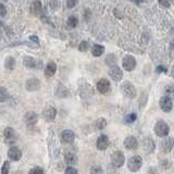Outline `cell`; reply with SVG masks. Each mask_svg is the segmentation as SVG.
<instances>
[{
  "instance_id": "43",
  "label": "cell",
  "mask_w": 174,
  "mask_h": 174,
  "mask_svg": "<svg viewBox=\"0 0 174 174\" xmlns=\"http://www.w3.org/2000/svg\"><path fill=\"white\" fill-rule=\"evenodd\" d=\"M174 48V40H172V43H171V50Z\"/></svg>"
},
{
  "instance_id": "36",
  "label": "cell",
  "mask_w": 174,
  "mask_h": 174,
  "mask_svg": "<svg viewBox=\"0 0 174 174\" xmlns=\"http://www.w3.org/2000/svg\"><path fill=\"white\" fill-rule=\"evenodd\" d=\"M88 48H89V44L87 43V42H82V43L80 44V47H78L80 51H86Z\"/></svg>"
},
{
  "instance_id": "25",
  "label": "cell",
  "mask_w": 174,
  "mask_h": 174,
  "mask_svg": "<svg viewBox=\"0 0 174 174\" xmlns=\"http://www.w3.org/2000/svg\"><path fill=\"white\" fill-rule=\"evenodd\" d=\"M31 11L36 14V15H38L40 11H42V2L40 1H34V2H32V6H31Z\"/></svg>"
},
{
  "instance_id": "37",
  "label": "cell",
  "mask_w": 174,
  "mask_h": 174,
  "mask_svg": "<svg viewBox=\"0 0 174 174\" xmlns=\"http://www.w3.org/2000/svg\"><path fill=\"white\" fill-rule=\"evenodd\" d=\"M64 174H77V170L73 166H69V168H66Z\"/></svg>"
},
{
  "instance_id": "10",
  "label": "cell",
  "mask_w": 174,
  "mask_h": 174,
  "mask_svg": "<svg viewBox=\"0 0 174 174\" xmlns=\"http://www.w3.org/2000/svg\"><path fill=\"white\" fill-rule=\"evenodd\" d=\"M159 106H160V108H161L162 111H164V112H170L171 110H172V108H173V101H172V99H170L169 97L163 96L162 98L160 99V101H159Z\"/></svg>"
},
{
  "instance_id": "39",
  "label": "cell",
  "mask_w": 174,
  "mask_h": 174,
  "mask_svg": "<svg viewBox=\"0 0 174 174\" xmlns=\"http://www.w3.org/2000/svg\"><path fill=\"white\" fill-rule=\"evenodd\" d=\"M7 14V9L4 4H0V16H4Z\"/></svg>"
},
{
  "instance_id": "5",
  "label": "cell",
  "mask_w": 174,
  "mask_h": 174,
  "mask_svg": "<svg viewBox=\"0 0 174 174\" xmlns=\"http://www.w3.org/2000/svg\"><path fill=\"white\" fill-rule=\"evenodd\" d=\"M174 147V138L173 137H169L166 136L160 142V150L163 154H169Z\"/></svg>"
},
{
  "instance_id": "6",
  "label": "cell",
  "mask_w": 174,
  "mask_h": 174,
  "mask_svg": "<svg viewBox=\"0 0 174 174\" xmlns=\"http://www.w3.org/2000/svg\"><path fill=\"white\" fill-rule=\"evenodd\" d=\"M125 162V157L122 151H116L111 156V163L114 168H121Z\"/></svg>"
},
{
  "instance_id": "21",
  "label": "cell",
  "mask_w": 174,
  "mask_h": 174,
  "mask_svg": "<svg viewBox=\"0 0 174 174\" xmlns=\"http://www.w3.org/2000/svg\"><path fill=\"white\" fill-rule=\"evenodd\" d=\"M64 162L68 166H76L78 163L77 156L73 154V152H66V156H64Z\"/></svg>"
},
{
  "instance_id": "19",
  "label": "cell",
  "mask_w": 174,
  "mask_h": 174,
  "mask_svg": "<svg viewBox=\"0 0 174 174\" xmlns=\"http://www.w3.org/2000/svg\"><path fill=\"white\" fill-rule=\"evenodd\" d=\"M4 135L7 144H12L15 142V132L12 128H6V130L4 132Z\"/></svg>"
},
{
  "instance_id": "42",
  "label": "cell",
  "mask_w": 174,
  "mask_h": 174,
  "mask_svg": "<svg viewBox=\"0 0 174 174\" xmlns=\"http://www.w3.org/2000/svg\"><path fill=\"white\" fill-rule=\"evenodd\" d=\"M159 4H161V6H163V7H166V8L170 7V2H168V1H166V2H164V1H160Z\"/></svg>"
},
{
  "instance_id": "38",
  "label": "cell",
  "mask_w": 174,
  "mask_h": 174,
  "mask_svg": "<svg viewBox=\"0 0 174 174\" xmlns=\"http://www.w3.org/2000/svg\"><path fill=\"white\" fill-rule=\"evenodd\" d=\"M166 66H157V69H156V73H166Z\"/></svg>"
},
{
  "instance_id": "41",
  "label": "cell",
  "mask_w": 174,
  "mask_h": 174,
  "mask_svg": "<svg viewBox=\"0 0 174 174\" xmlns=\"http://www.w3.org/2000/svg\"><path fill=\"white\" fill-rule=\"evenodd\" d=\"M30 39H31L32 42H34L35 44H39V39L36 35H32L31 37H30Z\"/></svg>"
},
{
  "instance_id": "17",
  "label": "cell",
  "mask_w": 174,
  "mask_h": 174,
  "mask_svg": "<svg viewBox=\"0 0 174 174\" xmlns=\"http://www.w3.org/2000/svg\"><path fill=\"white\" fill-rule=\"evenodd\" d=\"M109 144H110L109 137L107 135H104V134H101L97 139V148L99 150H106L109 147Z\"/></svg>"
},
{
  "instance_id": "24",
  "label": "cell",
  "mask_w": 174,
  "mask_h": 174,
  "mask_svg": "<svg viewBox=\"0 0 174 174\" xmlns=\"http://www.w3.org/2000/svg\"><path fill=\"white\" fill-rule=\"evenodd\" d=\"M15 66V59L13 57H7L4 60V68L9 71H12Z\"/></svg>"
},
{
  "instance_id": "26",
  "label": "cell",
  "mask_w": 174,
  "mask_h": 174,
  "mask_svg": "<svg viewBox=\"0 0 174 174\" xmlns=\"http://www.w3.org/2000/svg\"><path fill=\"white\" fill-rule=\"evenodd\" d=\"M148 101V93L147 92H143L142 93V96L139 97V100H138V104H139V108L143 109L146 104H147Z\"/></svg>"
},
{
  "instance_id": "27",
  "label": "cell",
  "mask_w": 174,
  "mask_h": 174,
  "mask_svg": "<svg viewBox=\"0 0 174 174\" xmlns=\"http://www.w3.org/2000/svg\"><path fill=\"white\" fill-rule=\"evenodd\" d=\"M10 95H9L8 90L6 89V87L0 86V102H4L6 100H8Z\"/></svg>"
},
{
  "instance_id": "18",
  "label": "cell",
  "mask_w": 174,
  "mask_h": 174,
  "mask_svg": "<svg viewBox=\"0 0 174 174\" xmlns=\"http://www.w3.org/2000/svg\"><path fill=\"white\" fill-rule=\"evenodd\" d=\"M8 157L12 161H19L22 157V151L18 147H11L8 151Z\"/></svg>"
},
{
  "instance_id": "8",
  "label": "cell",
  "mask_w": 174,
  "mask_h": 174,
  "mask_svg": "<svg viewBox=\"0 0 174 174\" xmlns=\"http://www.w3.org/2000/svg\"><path fill=\"white\" fill-rule=\"evenodd\" d=\"M122 66H123V69L131 72L136 68V59L131 56V54H128L123 58V61H122Z\"/></svg>"
},
{
  "instance_id": "44",
  "label": "cell",
  "mask_w": 174,
  "mask_h": 174,
  "mask_svg": "<svg viewBox=\"0 0 174 174\" xmlns=\"http://www.w3.org/2000/svg\"><path fill=\"white\" fill-rule=\"evenodd\" d=\"M13 174H22V173H21L20 171H16V172H14V173H13Z\"/></svg>"
},
{
  "instance_id": "15",
  "label": "cell",
  "mask_w": 174,
  "mask_h": 174,
  "mask_svg": "<svg viewBox=\"0 0 174 174\" xmlns=\"http://www.w3.org/2000/svg\"><path fill=\"white\" fill-rule=\"evenodd\" d=\"M124 147L130 150H134L138 147V140L135 136H128L124 140Z\"/></svg>"
},
{
  "instance_id": "20",
  "label": "cell",
  "mask_w": 174,
  "mask_h": 174,
  "mask_svg": "<svg viewBox=\"0 0 174 174\" xmlns=\"http://www.w3.org/2000/svg\"><path fill=\"white\" fill-rule=\"evenodd\" d=\"M61 137H62L63 143L72 144L74 142V138H75V134H74V132L71 131V130H66V131L62 132Z\"/></svg>"
},
{
  "instance_id": "23",
  "label": "cell",
  "mask_w": 174,
  "mask_h": 174,
  "mask_svg": "<svg viewBox=\"0 0 174 174\" xmlns=\"http://www.w3.org/2000/svg\"><path fill=\"white\" fill-rule=\"evenodd\" d=\"M104 47L98 44H95L92 48V54L94 57H100L101 54H104Z\"/></svg>"
},
{
  "instance_id": "35",
  "label": "cell",
  "mask_w": 174,
  "mask_h": 174,
  "mask_svg": "<svg viewBox=\"0 0 174 174\" xmlns=\"http://www.w3.org/2000/svg\"><path fill=\"white\" fill-rule=\"evenodd\" d=\"M28 174H44V170L39 166H35L32 170H30Z\"/></svg>"
},
{
  "instance_id": "31",
  "label": "cell",
  "mask_w": 174,
  "mask_h": 174,
  "mask_svg": "<svg viewBox=\"0 0 174 174\" xmlns=\"http://www.w3.org/2000/svg\"><path fill=\"white\" fill-rule=\"evenodd\" d=\"M96 128L98 130H104L106 126H107V120L104 119V118H99L98 120L96 121Z\"/></svg>"
},
{
  "instance_id": "9",
  "label": "cell",
  "mask_w": 174,
  "mask_h": 174,
  "mask_svg": "<svg viewBox=\"0 0 174 174\" xmlns=\"http://www.w3.org/2000/svg\"><path fill=\"white\" fill-rule=\"evenodd\" d=\"M108 73H109V76L112 78L114 82L121 81L122 77H123V72H122V70H121L120 66H111Z\"/></svg>"
},
{
  "instance_id": "11",
  "label": "cell",
  "mask_w": 174,
  "mask_h": 174,
  "mask_svg": "<svg viewBox=\"0 0 174 174\" xmlns=\"http://www.w3.org/2000/svg\"><path fill=\"white\" fill-rule=\"evenodd\" d=\"M25 88L27 92H36L40 88V81L36 77L28 78L25 84Z\"/></svg>"
},
{
  "instance_id": "1",
  "label": "cell",
  "mask_w": 174,
  "mask_h": 174,
  "mask_svg": "<svg viewBox=\"0 0 174 174\" xmlns=\"http://www.w3.org/2000/svg\"><path fill=\"white\" fill-rule=\"evenodd\" d=\"M48 154L51 159L59 158L60 155V145L52 130H50L48 133Z\"/></svg>"
},
{
  "instance_id": "7",
  "label": "cell",
  "mask_w": 174,
  "mask_h": 174,
  "mask_svg": "<svg viewBox=\"0 0 174 174\" xmlns=\"http://www.w3.org/2000/svg\"><path fill=\"white\" fill-rule=\"evenodd\" d=\"M23 64L28 69H40L43 66V62L40 60L33 58V57H25L23 59Z\"/></svg>"
},
{
  "instance_id": "32",
  "label": "cell",
  "mask_w": 174,
  "mask_h": 174,
  "mask_svg": "<svg viewBox=\"0 0 174 174\" xmlns=\"http://www.w3.org/2000/svg\"><path fill=\"white\" fill-rule=\"evenodd\" d=\"M89 174H104V170L101 169V166H94L90 168L89 170Z\"/></svg>"
},
{
  "instance_id": "34",
  "label": "cell",
  "mask_w": 174,
  "mask_h": 174,
  "mask_svg": "<svg viewBox=\"0 0 174 174\" xmlns=\"http://www.w3.org/2000/svg\"><path fill=\"white\" fill-rule=\"evenodd\" d=\"M136 119H137V114L136 113H130L126 118H125V122L126 123H133V122H135Z\"/></svg>"
},
{
  "instance_id": "22",
  "label": "cell",
  "mask_w": 174,
  "mask_h": 174,
  "mask_svg": "<svg viewBox=\"0 0 174 174\" xmlns=\"http://www.w3.org/2000/svg\"><path fill=\"white\" fill-rule=\"evenodd\" d=\"M57 71V66L54 61H50L45 68V76L46 77H52Z\"/></svg>"
},
{
  "instance_id": "2",
  "label": "cell",
  "mask_w": 174,
  "mask_h": 174,
  "mask_svg": "<svg viewBox=\"0 0 174 174\" xmlns=\"http://www.w3.org/2000/svg\"><path fill=\"white\" fill-rule=\"evenodd\" d=\"M121 92L123 93L125 97H128L130 99H134L137 96V90H136L135 86L132 84L131 82H124L121 85Z\"/></svg>"
},
{
  "instance_id": "13",
  "label": "cell",
  "mask_w": 174,
  "mask_h": 174,
  "mask_svg": "<svg viewBox=\"0 0 174 174\" xmlns=\"http://www.w3.org/2000/svg\"><path fill=\"white\" fill-rule=\"evenodd\" d=\"M143 148L144 151L146 154H152L156 149V144L154 142V139H151L150 137H146L143 140Z\"/></svg>"
},
{
  "instance_id": "14",
  "label": "cell",
  "mask_w": 174,
  "mask_h": 174,
  "mask_svg": "<svg viewBox=\"0 0 174 174\" xmlns=\"http://www.w3.org/2000/svg\"><path fill=\"white\" fill-rule=\"evenodd\" d=\"M56 116H57V110L54 107H47L46 109H44L43 118L44 120L47 121V122L54 121L56 119Z\"/></svg>"
},
{
  "instance_id": "16",
  "label": "cell",
  "mask_w": 174,
  "mask_h": 174,
  "mask_svg": "<svg viewBox=\"0 0 174 174\" xmlns=\"http://www.w3.org/2000/svg\"><path fill=\"white\" fill-rule=\"evenodd\" d=\"M24 120H25V123H26L27 126H33V125H35V124L37 123L38 116L34 111H28V112L25 113Z\"/></svg>"
},
{
  "instance_id": "40",
  "label": "cell",
  "mask_w": 174,
  "mask_h": 174,
  "mask_svg": "<svg viewBox=\"0 0 174 174\" xmlns=\"http://www.w3.org/2000/svg\"><path fill=\"white\" fill-rule=\"evenodd\" d=\"M76 4H77L76 0H68V1H66V7L71 9V8H73V7H75Z\"/></svg>"
},
{
  "instance_id": "29",
  "label": "cell",
  "mask_w": 174,
  "mask_h": 174,
  "mask_svg": "<svg viewBox=\"0 0 174 174\" xmlns=\"http://www.w3.org/2000/svg\"><path fill=\"white\" fill-rule=\"evenodd\" d=\"M164 93H166V97H169L170 99H174V85H168V86H166Z\"/></svg>"
},
{
  "instance_id": "28",
  "label": "cell",
  "mask_w": 174,
  "mask_h": 174,
  "mask_svg": "<svg viewBox=\"0 0 174 174\" xmlns=\"http://www.w3.org/2000/svg\"><path fill=\"white\" fill-rule=\"evenodd\" d=\"M66 24H68V26H69V27H71V28H74V27L77 26L78 19L75 15L69 16V19H68V21H66Z\"/></svg>"
},
{
  "instance_id": "12",
  "label": "cell",
  "mask_w": 174,
  "mask_h": 174,
  "mask_svg": "<svg viewBox=\"0 0 174 174\" xmlns=\"http://www.w3.org/2000/svg\"><path fill=\"white\" fill-rule=\"evenodd\" d=\"M110 87H111L110 82H109L108 80H106V78H101V80H99L98 83H97V90L100 94H104V95L109 93Z\"/></svg>"
},
{
  "instance_id": "30",
  "label": "cell",
  "mask_w": 174,
  "mask_h": 174,
  "mask_svg": "<svg viewBox=\"0 0 174 174\" xmlns=\"http://www.w3.org/2000/svg\"><path fill=\"white\" fill-rule=\"evenodd\" d=\"M106 63H107L108 66H110V68H111V66H114L116 63V57L112 54H109L108 57L106 58Z\"/></svg>"
},
{
  "instance_id": "33",
  "label": "cell",
  "mask_w": 174,
  "mask_h": 174,
  "mask_svg": "<svg viewBox=\"0 0 174 174\" xmlns=\"http://www.w3.org/2000/svg\"><path fill=\"white\" fill-rule=\"evenodd\" d=\"M9 171H10V162L4 161L1 168V174H9Z\"/></svg>"
},
{
  "instance_id": "3",
  "label": "cell",
  "mask_w": 174,
  "mask_h": 174,
  "mask_svg": "<svg viewBox=\"0 0 174 174\" xmlns=\"http://www.w3.org/2000/svg\"><path fill=\"white\" fill-rule=\"evenodd\" d=\"M154 131H155V134L159 137H166L170 133V128L169 125L164 122V121H158L157 123L155 124L154 126Z\"/></svg>"
},
{
  "instance_id": "4",
  "label": "cell",
  "mask_w": 174,
  "mask_h": 174,
  "mask_svg": "<svg viewBox=\"0 0 174 174\" xmlns=\"http://www.w3.org/2000/svg\"><path fill=\"white\" fill-rule=\"evenodd\" d=\"M143 166V159L139 156H133L128 159V168L131 172H137L140 170V168Z\"/></svg>"
}]
</instances>
